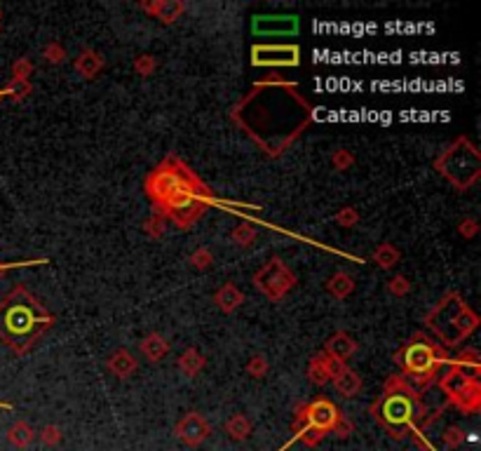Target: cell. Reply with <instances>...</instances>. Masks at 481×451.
Segmentation results:
<instances>
[{"instance_id": "6da1fadb", "label": "cell", "mask_w": 481, "mask_h": 451, "mask_svg": "<svg viewBox=\"0 0 481 451\" xmlns=\"http://www.w3.org/2000/svg\"><path fill=\"white\" fill-rule=\"evenodd\" d=\"M232 120L275 158L310 125L312 106L286 80H263L232 108Z\"/></svg>"}, {"instance_id": "7a4b0ae2", "label": "cell", "mask_w": 481, "mask_h": 451, "mask_svg": "<svg viewBox=\"0 0 481 451\" xmlns=\"http://www.w3.org/2000/svg\"><path fill=\"white\" fill-rule=\"evenodd\" d=\"M143 191L153 203L155 214L172 219L179 228H190L214 203L207 183L200 181V176L174 156L162 160L148 174Z\"/></svg>"}, {"instance_id": "3957f363", "label": "cell", "mask_w": 481, "mask_h": 451, "mask_svg": "<svg viewBox=\"0 0 481 451\" xmlns=\"http://www.w3.org/2000/svg\"><path fill=\"white\" fill-rule=\"evenodd\" d=\"M54 322L57 318L24 285L10 289L0 301V341L17 355H26Z\"/></svg>"}, {"instance_id": "277c9868", "label": "cell", "mask_w": 481, "mask_h": 451, "mask_svg": "<svg viewBox=\"0 0 481 451\" xmlns=\"http://www.w3.org/2000/svg\"><path fill=\"white\" fill-rule=\"evenodd\" d=\"M373 414L385 428L399 435L425 416V405L420 395L406 383L404 376H390L385 381L383 397L373 405Z\"/></svg>"}, {"instance_id": "5b68a950", "label": "cell", "mask_w": 481, "mask_h": 451, "mask_svg": "<svg viewBox=\"0 0 481 451\" xmlns=\"http://www.w3.org/2000/svg\"><path fill=\"white\" fill-rule=\"evenodd\" d=\"M395 362L402 367V372L408 378H413L415 385L428 388V385L435 381L439 367L448 365L451 358H448V353L442 345L432 343L425 334H413L402 348L397 350Z\"/></svg>"}, {"instance_id": "8992f818", "label": "cell", "mask_w": 481, "mask_h": 451, "mask_svg": "<svg viewBox=\"0 0 481 451\" xmlns=\"http://www.w3.org/2000/svg\"><path fill=\"white\" fill-rule=\"evenodd\" d=\"M425 322H428V327L439 336V341L446 345H455L475 332L479 325V318L477 313H472L467 308V303H465L458 294L451 292L430 310V315L425 318Z\"/></svg>"}, {"instance_id": "52a82bcc", "label": "cell", "mask_w": 481, "mask_h": 451, "mask_svg": "<svg viewBox=\"0 0 481 451\" xmlns=\"http://www.w3.org/2000/svg\"><path fill=\"white\" fill-rule=\"evenodd\" d=\"M437 172L446 176L458 191H467L481 174V156L467 136H458L442 156L437 158Z\"/></svg>"}, {"instance_id": "ba28073f", "label": "cell", "mask_w": 481, "mask_h": 451, "mask_svg": "<svg viewBox=\"0 0 481 451\" xmlns=\"http://www.w3.org/2000/svg\"><path fill=\"white\" fill-rule=\"evenodd\" d=\"M338 418H341L338 407L326 397H317L312 400L310 405H301L296 409V421L322 435L331 432L336 428V423H338Z\"/></svg>"}, {"instance_id": "9c48e42d", "label": "cell", "mask_w": 481, "mask_h": 451, "mask_svg": "<svg viewBox=\"0 0 481 451\" xmlns=\"http://www.w3.org/2000/svg\"><path fill=\"white\" fill-rule=\"evenodd\" d=\"M254 285L259 287L270 301H277L296 285V278L286 270V265L282 261L272 259L254 275Z\"/></svg>"}, {"instance_id": "30bf717a", "label": "cell", "mask_w": 481, "mask_h": 451, "mask_svg": "<svg viewBox=\"0 0 481 451\" xmlns=\"http://www.w3.org/2000/svg\"><path fill=\"white\" fill-rule=\"evenodd\" d=\"M252 64L254 66H263V69L299 66L301 50H299V45H254Z\"/></svg>"}, {"instance_id": "8fae6325", "label": "cell", "mask_w": 481, "mask_h": 451, "mask_svg": "<svg viewBox=\"0 0 481 451\" xmlns=\"http://www.w3.org/2000/svg\"><path fill=\"white\" fill-rule=\"evenodd\" d=\"M210 423H207L205 416H200L197 412H190L176 423V437L181 442H186L188 447H200L202 442L210 437Z\"/></svg>"}, {"instance_id": "7c38bea8", "label": "cell", "mask_w": 481, "mask_h": 451, "mask_svg": "<svg viewBox=\"0 0 481 451\" xmlns=\"http://www.w3.org/2000/svg\"><path fill=\"white\" fill-rule=\"evenodd\" d=\"M299 31V19L296 17H256L254 34L259 36H291Z\"/></svg>"}, {"instance_id": "4fadbf2b", "label": "cell", "mask_w": 481, "mask_h": 451, "mask_svg": "<svg viewBox=\"0 0 481 451\" xmlns=\"http://www.w3.org/2000/svg\"><path fill=\"white\" fill-rule=\"evenodd\" d=\"M355 350H357V343H355V338H352L350 334H346V332H338V334H333L331 338L326 341V345H324V355L326 358H331V360H336V362H346V360H350L352 355H355Z\"/></svg>"}, {"instance_id": "5bb4252c", "label": "cell", "mask_w": 481, "mask_h": 451, "mask_svg": "<svg viewBox=\"0 0 481 451\" xmlns=\"http://www.w3.org/2000/svg\"><path fill=\"white\" fill-rule=\"evenodd\" d=\"M341 369H343L341 362H336V360L326 358V355H317V358H312V362H310L308 376H310L312 383L322 385V383L329 381V378H333L336 374H338Z\"/></svg>"}, {"instance_id": "9a60e30c", "label": "cell", "mask_w": 481, "mask_h": 451, "mask_svg": "<svg viewBox=\"0 0 481 451\" xmlns=\"http://www.w3.org/2000/svg\"><path fill=\"white\" fill-rule=\"evenodd\" d=\"M333 385L343 397H355V395L362 390V378L355 372H350V369H341V372L333 376Z\"/></svg>"}, {"instance_id": "2e32d148", "label": "cell", "mask_w": 481, "mask_h": 451, "mask_svg": "<svg viewBox=\"0 0 481 451\" xmlns=\"http://www.w3.org/2000/svg\"><path fill=\"white\" fill-rule=\"evenodd\" d=\"M108 369L118 378H127L136 369V360L132 358L130 350H115L108 360Z\"/></svg>"}, {"instance_id": "e0dca14e", "label": "cell", "mask_w": 481, "mask_h": 451, "mask_svg": "<svg viewBox=\"0 0 481 451\" xmlns=\"http://www.w3.org/2000/svg\"><path fill=\"white\" fill-rule=\"evenodd\" d=\"M216 305H219L221 310H226V313H232L237 308L239 303H242V292H239V289L232 285V282H228V285H223L219 292H216Z\"/></svg>"}, {"instance_id": "ac0fdd59", "label": "cell", "mask_w": 481, "mask_h": 451, "mask_svg": "<svg viewBox=\"0 0 481 451\" xmlns=\"http://www.w3.org/2000/svg\"><path fill=\"white\" fill-rule=\"evenodd\" d=\"M141 7L165 24H172L179 19V14H183V3H155V5H141Z\"/></svg>"}, {"instance_id": "d6986e66", "label": "cell", "mask_w": 481, "mask_h": 451, "mask_svg": "<svg viewBox=\"0 0 481 451\" xmlns=\"http://www.w3.org/2000/svg\"><path fill=\"white\" fill-rule=\"evenodd\" d=\"M141 353L150 362H157V360H162L167 353H170V343H167L160 334H150L146 341L141 343Z\"/></svg>"}, {"instance_id": "ffe728a7", "label": "cell", "mask_w": 481, "mask_h": 451, "mask_svg": "<svg viewBox=\"0 0 481 451\" xmlns=\"http://www.w3.org/2000/svg\"><path fill=\"white\" fill-rule=\"evenodd\" d=\"M33 437H36V432H33V428H31V425H29L26 421L14 423L12 428L7 430V440H10V445L19 447V449L31 447V442H33Z\"/></svg>"}, {"instance_id": "44dd1931", "label": "cell", "mask_w": 481, "mask_h": 451, "mask_svg": "<svg viewBox=\"0 0 481 451\" xmlns=\"http://www.w3.org/2000/svg\"><path fill=\"white\" fill-rule=\"evenodd\" d=\"M226 432L230 435V440H237V442L247 440V437H249V435H252V423H249V418L242 416V414L230 416V418H228V423H226Z\"/></svg>"}, {"instance_id": "7402d4cb", "label": "cell", "mask_w": 481, "mask_h": 451, "mask_svg": "<svg viewBox=\"0 0 481 451\" xmlns=\"http://www.w3.org/2000/svg\"><path fill=\"white\" fill-rule=\"evenodd\" d=\"M326 289L336 296V299H346L352 289H355V280H352L348 273H336V275L329 280Z\"/></svg>"}, {"instance_id": "603a6c76", "label": "cell", "mask_w": 481, "mask_h": 451, "mask_svg": "<svg viewBox=\"0 0 481 451\" xmlns=\"http://www.w3.org/2000/svg\"><path fill=\"white\" fill-rule=\"evenodd\" d=\"M76 69L80 71V76H85V78H94L96 71L101 69V56L96 54V52H92V50H87V52H83V54L78 56Z\"/></svg>"}, {"instance_id": "cb8c5ba5", "label": "cell", "mask_w": 481, "mask_h": 451, "mask_svg": "<svg viewBox=\"0 0 481 451\" xmlns=\"http://www.w3.org/2000/svg\"><path fill=\"white\" fill-rule=\"evenodd\" d=\"M202 365H205L202 355H200L197 350H192V348H188L186 353H183V358L179 360V367H181L188 376H195V374L200 372V369H202Z\"/></svg>"}, {"instance_id": "d4e9b609", "label": "cell", "mask_w": 481, "mask_h": 451, "mask_svg": "<svg viewBox=\"0 0 481 451\" xmlns=\"http://www.w3.org/2000/svg\"><path fill=\"white\" fill-rule=\"evenodd\" d=\"M373 261L378 263L381 268H392V265L399 261V252L392 245H381L378 249H376Z\"/></svg>"}, {"instance_id": "484cf974", "label": "cell", "mask_w": 481, "mask_h": 451, "mask_svg": "<svg viewBox=\"0 0 481 451\" xmlns=\"http://www.w3.org/2000/svg\"><path fill=\"white\" fill-rule=\"evenodd\" d=\"M232 240L239 245V247H249L254 240H256V230L254 228H247V226H242V228H235L232 230Z\"/></svg>"}, {"instance_id": "4316f807", "label": "cell", "mask_w": 481, "mask_h": 451, "mask_svg": "<svg viewBox=\"0 0 481 451\" xmlns=\"http://www.w3.org/2000/svg\"><path fill=\"white\" fill-rule=\"evenodd\" d=\"M12 71H14V83H26V78L31 76V71H33V64L29 59H19Z\"/></svg>"}, {"instance_id": "83f0119b", "label": "cell", "mask_w": 481, "mask_h": 451, "mask_svg": "<svg viewBox=\"0 0 481 451\" xmlns=\"http://www.w3.org/2000/svg\"><path fill=\"white\" fill-rule=\"evenodd\" d=\"M43 442L45 445H50V447H54V445H59V440H61V432H59V428H54V425H47V428L43 430Z\"/></svg>"}, {"instance_id": "f1b7e54d", "label": "cell", "mask_w": 481, "mask_h": 451, "mask_svg": "<svg viewBox=\"0 0 481 451\" xmlns=\"http://www.w3.org/2000/svg\"><path fill=\"white\" fill-rule=\"evenodd\" d=\"M388 289H390L392 294L402 296V294H406V292H408V282H406L404 278H395V280H392L390 285H388Z\"/></svg>"}, {"instance_id": "f546056e", "label": "cell", "mask_w": 481, "mask_h": 451, "mask_svg": "<svg viewBox=\"0 0 481 451\" xmlns=\"http://www.w3.org/2000/svg\"><path fill=\"white\" fill-rule=\"evenodd\" d=\"M333 432H338L341 437H346V435H350L352 432V423L348 421L346 416L341 414V418H338V423H336V428H333Z\"/></svg>"}, {"instance_id": "4dcf8cb0", "label": "cell", "mask_w": 481, "mask_h": 451, "mask_svg": "<svg viewBox=\"0 0 481 451\" xmlns=\"http://www.w3.org/2000/svg\"><path fill=\"white\" fill-rule=\"evenodd\" d=\"M160 223H162V216H153V219L148 221V226H146V230L150 233V235H160V233H162L165 228H160Z\"/></svg>"}, {"instance_id": "1f68e13d", "label": "cell", "mask_w": 481, "mask_h": 451, "mask_svg": "<svg viewBox=\"0 0 481 451\" xmlns=\"http://www.w3.org/2000/svg\"><path fill=\"white\" fill-rule=\"evenodd\" d=\"M40 263H47V261L40 259V261H21V263H0V273L7 268H21V265H40Z\"/></svg>"}, {"instance_id": "d6a6232c", "label": "cell", "mask_w": 481, "mask_h": 451, "mask_svg": "<svg viewBox=\"0 0 481 451\" xmlns=\"http://www.w3.org/2000/svg\"><path fill=\"white\" fill-rule=\"evenodd\" d=\"M460 440H462V432L458 428H448V432H446V442H448V445L455 447Z\"/></svg>"}, {"instance_id": "836d02e7", "label": "cell", "mask_w": 481, "mask_h": 451, "mask_svg": "<svg viewBox=\"0 0 481 451\" xmlns=\"http://www.w3.org/2000/svg\"><path fill=\"white\" fill-rule=\"evenodd\" d=\"M333 163H336V167H338V169H343L346 165H350V163H352V156H348V153H343V151H341V153H336Z\"/></svg>"}, {"instance_id": "e575fe53", "label": "cell", "mask_w": 481, "mask_h": 451, "mask_svg": "<svg viewBox=\"0 0 481 451\" xmlns=\"http://www.w3.org/2000/svg\"><path fill=\"white\" fill-rule=\"evenodd\" d=\"M263 369H266V362H263V358L252 360V365H249V372H252V374L261 376V374H263Z\"/></svg>"}, {"instance_id": "d590c367", "label": "cell", "mask_w": 481, "mask_h": 451, "mask_svg": "<svg viewBox=\"0 0 481 451\" xmlns=\"http://www.w3.org/2000/svg\"><path fill=\"white\" fill-rule=\"evenodd\" d=\"M136 69H139V71H141V74H143V76H146V74H148V71H150V69H153V61H150V56H143V59H139V61H136Z\"/></svg>"}, {"instance_id": "8d00e7d4", "label": "cell", "mask_w": 481, "mask_h": 451, "mask_svg": "<svg viewBox=\"0 0 481 451\" xmlns=\"http://www.w3.org/2000/svg\"><path fill=\"white\" fill-rule=\"evenodd\" d=\"M61 52L57 50V45H52V47H47L45 50V59H52V61H61Z\"/></svg>"}, {"instance_id": "74e56055", "label": "cell", "mask_w": 481, "mask_h": 451, "mask_svg": "<svg viewBox=\"0 0 481 451\" xmlns=\"http://www.w3.org/2000/svg\"><path fill=\"white\" fill-rule=\"evenodd\" d=\"M338 221H346V223L350 221V223H355V221H357V214H355V212H350V209H346V212H343V214L338 216Z\"/></svg>"}, {"instance_id": "f35d334b", "label": "cell", "mask_w": 481, "mask_h": 451, "mask_svg": "<svg viewBox=\"0 0 481 451\" xmlns=\"http://www.w3.org/2000/svg\"><path fill=\"white\" fill-rule=\"evenodd\" d=\"M467 233V235H472L475 233V221H465V223H460V233Z\"/></svg>"}, {"instance_id": "ab89813d", "label": "cell", "mask_w": 481, "mask_h": 451, "mask_svg": "<svg viewBox=\"0 0 481 451\" xmlns=\"http://www.w3.org/2000/svg\"><path fill=\"white\" fill-rule=\"evenodd\" d=\"M5 96H10V87H5V90H0V99H5Z\"/></svg>"}, {"instance_id": "60d3db41", "label": "cell", "mask_w": 481, "mask_h": 451, "mask_svg": "<svg viewBox=\"0 0 481 451\" xmlns=\"http://www.w3.org/2000/svg\"><path fill=\"white\" fill-rule=\"evenodd\" d=\"M0 407H3V409H10V405H3V402H0Z\"/></svg>"}]
</instances>
